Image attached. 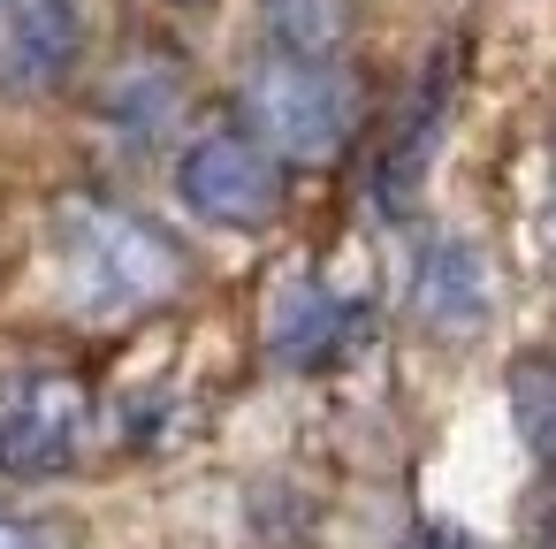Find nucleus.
Instances as JSON below:
<instances>
[{"label": "nucleus", "instance_id": "3", "mask_svg": "<svg viewBox=\"0 0 556 549\" xmlns=\"http://www.w3.org/2000/svg\"><path fill=\"white\" fill-rule=\"evenodd\" d=\"M176 191L214 229H275L282 222V169L252 130H206L176 153Z\"/></svg>", "mask_w": 556, "mask_h": 549}, {"label": "nucleus", "instance_id": "5", "mask_svg": "<svg viewBox=\"0 0 556 549\" xmlns=\"http://www.w3.org/2000/svg\"><path fill=\"white\" fill-rule=\"evenodd\" d=\"M366 298H336L320 275H290L267 305V359L282 374H320L366 336Z\"/></svg>", "mask_w": 556, "mask_h": 549}, {"label": "nucleus", "instance_id": "9", "mask_svg": "<svg viewBox=\"0 0 556 549\" xmlns=\"http://www.w3.org/2000/svg\"><path fill=\"white\" fill-rule=\"evenodd\" d=\"M176 108H184V92H176V70L161 62V54H146V62H130L115 85H108V138L123 146V153H153L168 130H176Z\"/></svg>", "mask_w": 556, "mask_h": 549}, {"label": "nucleus", "instance_id": "13", "mask_svg": "<svg viewBox=\"0 0 556 549\" xmlns=\"http://www.w3.org/2000/svg\"><path fill=\"white\" fill-rule=\"evenodd\" d=\"M404 549H488L480 534H465V526H450V519H427V526H412L404 534Z\"/></svg>", "mask_w": 556, "mask_h": 549}, {"label": "nucleus", "instance_id": "2", "mask_svg": "<svg viewBox=\"0 0 556 549\" xmlns=\"http://www.w3.org/2000/svg\"><path fill=\"white\" fill-rule=\"evenodd\" d=\"M244 123L267 153L282 161H336L351 146L358 123V92L336 62H305V54H275L244 77Z\"/></svg>", "mask_w": 556, "mask_h": 549}, {"label": "nucleus", "instance_id": "4", "mask_svg": "<svg viewBox=\"0 0 556 549\" xmlns=\"http://www.w3.org/2000/svg\"><path fill=\"white\" fill-rule=\"evenodd\" d=\"M92 435V397L70 374H16L0 382V473L9 481H47L62 473Z\"/></svg>", "mask_w": 556, "mask_h": 549}, {"label": "nucleus", "instance_id": "15", "mask_svg": "<svg viewBox=\"0 0 556 549\" xmlns=\"http://www.w3.org/2000/svg\"><path fill=\"white\" fill-rule=\"evenodd\" d=\"M184 9H199V0H184Z\"/></svg>", "mask_w": 556, "mask_h": 549}, {"label": "nucleus", "instance_id": "14", "mask_svg": "<svg viewBox=\"0 0 556 549\" xmlns=\"http://www.w3.org/2000/svg\"><path fill=\"white\" fill-rule=\"evenodd\" d=\"M548 207H556V184H548Z\"/></svg>", "mask_w": 556, "mask_h": 549}, {"label": "nucleus", "instance_id": "6", "mask_svg": "<svg viewBox=\"0 0 556 549\" xmlns=\"http://www.w3.org/2000/svg\"><path fill=\"white\" fill-rule=\"evenodd\" d=\"M450 92H457L450 54H434L427 77L412 85V100L396 108V130H389V146H381V161H374V207H381L389 222L412 214V199H419V184H427V169H434V146H442V123H450Z\"/></svg>", "mask_w": 556, "mask_h": 549}, {"label": "nucleus", "instance_id": "1", "mask_svg": "<svg viewBox=\"0 0 556 549\" xmlns=\"http://www.w3.org/2000/svg\"><path fill=\"white\" fill-rule=\"evenodd\" d=\"M54 275H62V298L85 313V321H130L146 305H161L176 283H184V252L176 237L123 207V199H62L54 222Z\"/></svg>", "mask_w": 556, "mask_h": 549}, {"label": "nucleus", "instance_id": "7", "mask_svg": "<svg viewBox=\"0 0 556 549\" xmlns=\"http://www.w3.org/2000/svg\"><path fill=\"white\" fill-rule=\"evenodd\" d=\"M85 54V0H9L0 32V92L39 100L54 92Z\"/></svg>", "mask_w": 556, "mask_h": 549}, {"label": "nucleus", "instance_id": "10", "mask_svg": "<svg viewBox=\"0 0 556 549\" xmlns=\"http://www.w3.org/2000/svg\"><path fill=\"white\" fill-rule=\"evenodd\" d=\"M260 32L275 54L336 62L351 39V0H260Z\"/></svg>", "mask_w": 556, "mask_h": 549}, {"label": "nucleus", "instance_id": "11", "mask_svg": "<svg viewBox=\"0 0 556 549\" xmlns=\"http://www.w3.org/2000/svg\"><path fill=\"white\" fill-rule=\"evenodd\" d=\"M510 412H518V427H526V450H533L541 465H556V366L526 359V366L510 374Z\"/></svg>", "mask_w": 556, "mask_h": 549}, {"label": "nucleus", "instance_id": "8", "mask_svg": "<svg viewBox=\"0 0 556 549\" xmlns=\"http://www.w3.org/2000/svg\"><path fill=\"white\" fill-rule=\"evenodd\" d=\"M404 305H412V321L434 328V336H472V328L488 321V267H480V252H472L465 237H450V229L419 237Z\"/></svg>", "mask_w": 556, "mask_h": 549}, {"label": "nucleus", "instance_id": "12", "mask_svg": "<svg viewBox=\"0 0 556 549\" xmlns=\"http://www.w3.org/2000/svg\"><path fill=\"white\" fill-rule=\"evenodd\" d=\"M0 549H70L54 519H24V511H0Z\"/></svg>", "mask_w": 556, "mask_h": 549}]
</instances>
